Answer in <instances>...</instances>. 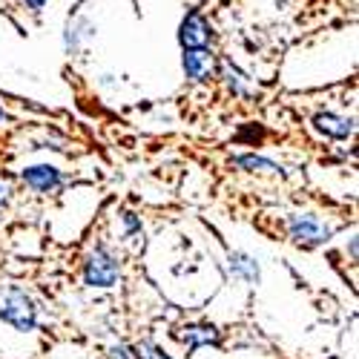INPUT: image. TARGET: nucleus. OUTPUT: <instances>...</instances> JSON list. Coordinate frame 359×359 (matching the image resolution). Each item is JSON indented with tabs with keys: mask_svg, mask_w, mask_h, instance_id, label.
<instances>
[{
	"mask_svg": "<svg viewBox=\"0 0 359 359\" xmlns=\"http://www.w3.org/2000/svg\"><path fill=\"white\" fill-rule=\"evenodd\" d=\"M12 201V184L6 182L4 175H0V207H6Z\"/></svg>",
	"mask_w": 359,
	"mask_h": 359,
	"instance_id": "4468645a",
	"label": "nucleus"
},
{
	"mask_svg": "<svg viewBox=\"0 0 359 359\" xmlns=\"http://www.w3.org/2000/svg\"><path fill=\"white\" fill-rule=\"evenodd\" d=\"M313 130L331 141H348L356 133V121L351 115H339V112H316L313 115Z\"/></svg>",
	"mask_w": 359,
	"mask_h": 359,
	"instance_id": "6e6552de",
	"label": "nucleus"
},
{
	"mask_svg": "<svg viewBox=\"0 0 359 359\" xmlns=\"http://www.w3.org/2000/svg\"><path fill=\"white\" fill-rule=\"evenodd\" d=\"M216 55L210 46H201V49H182V69H184V78L187 83L193 86H204L216 78Z\"/></svg>",
	"mask_w": 359,
	"mask_h": 359,
	"instance_id": "39448f33",
	"label": "nucleus"
},
{
	"mask_svg": "<svg viewBox=\"0 0 359 359\" xmlns=\"http://www.w3.org/2000/svg\"><path fill=\"white\" fill-rule=\"evenodd\" d=\"M133 351H135L138 359H172L156 339H141V342L133 345Z\"/></svg>",
	"mask_w": 359,
	"mask_h": 359,
	"instance_id": "f8f14e48",
	"label": "nucleus"
},
{
	"mask_svg": "<svg viewBox=\"0 0 359 359\" xmlns=\"http://www.w3.org/2000/svg\"><path fill=\"white\" fill-rule=\"evenodd\" d=\"M187 351H198V348H219L222 345V327L213 322H187L172 334Z\"/></svg>",
	"mask_w": 359,
	"mask_h": 359,
	"instance_id": "423d86ee",
	"label": "nucleus"
},
{
	"mask_svg": "<svg viewBox=\"0 0 359 359\" xmlns=\"http://www.w3.org/2000/svg\"><path fill=\"white\" fill-rule=\"evenodd\" d=\"M0 124H4V107H0Z\"/></svg>",
	"mask_w": 359,
	"mask_h": 359,
	"instance_id": "dca6fc26",
	"label": "nucleus"
},
{
	"mask_svg": "<svg viewBox=\"0 0 359 359\" xmlns=\"http://www.w3.org/2000/svg\"><path fill=\"white\" fill-rule=\"evenodd\" d=\"M121 227H124V236L127 238H144V224H141V219L133 213V210H124L121 213Z\"/></svg>",
	"mask_w": 359,
	"mask_h": 359,
	"instance_id": "ddd939ff",
	"label": "nucleus"
},
{
	"mask_svg": "<svg viewBox=\"0 0 359 359\" xmlns=\"http://www.w3.org/2000/svg\"><path fill=\"white\" fill-rule=\"evenodd\" d=\"M20 182L32 190V193H41V196H52L64 187V172L57 170L55 164H32L20 172Z\"/></svg>",
	"mask_w": 359,
	"mask_h": 359,
	"instance_id": "0eeeda50",
	"label": "nucleus"
},
{
	"mask_svg": "<svg viewBox=\"0 0 359 359\" xmlns=\"http://www.w3.org/2000/svg\"><path fill=\"white\" fill-rule=\"evenodd\" d=\"M227 267H230L233 279L245 282V285H259V279H262V267H259V259H253L250 253L233 250V253L227 256Z\"/></svg>",
	"mask_w": 359,
	"mask_h": 359,
	"instance_id": "9d476101",
	"label": "nucleus"
},
{
	"mask_svg": "<svg viewBox=\"0 0 359 359\" xmlns=\"http://www.w3.org/2000/svg\"><path fill=\"white\" fill-rule=\"evenodd\" d=\"M0 319L20 334H32L38 327V308L23 287L0 285Z\"/></svg>",
	"mask_w": 359,
	"mask_h": 359,
	"instance_id": "f257e3e1",
	"label": "nucleus"
},
{
	"mask_svg": "<svg viewBox=\"0 0 359 359\" xmlns=\"http://www.w3.org/2000/svg\"><path fill=\"white\" fill-rule=\"evenodd\" d=\"M285 233L290 236L293 245L305 248V250H313V248H322V245L331 242L334 224H327L316 213H290L285 219Z\"/></svg>",
	"mask_w": 359,
	"mask_h": 359,
	"instance_id": "7ed1b4c3",
	"label": "nucleus"
},
{
	"mask_svg": "<svg viewBox=\"0 0 359 359\" xmlns=\"http://www.w3.org/2000/svg\"><path fill=\"white\" fill-rule=\"evenodd\" d=\"M178 46L182 49L213 46V23L207 20L201 9H190L178 23Z\"/></svg>",
	"mask_w": 359,
	"mask_h": 359,
	"instance_id": "20e7f679",
	"label": "nucleus"
},
{
	"mask_svg": "<svg viewBox=\"0 0 359 359\" xmlns=\"http://www.w3.org/2000/svg\"><path fill=\"white\" fill-rule=\"evenodd\" d=\"M236 167H242L248 172H267V175H279L282 167L271 158H264V156H238L236 158Z\"/></svg>",
	"mask_w": 359,
	"mask_h": 359,
	"instance_id": "9b49d317",
	"label": "nucleus"
},
{
	"mask_svg": "<svg viewBox=\"0 0 359 359\" xmlns=\"http://www.w3.org/2000/svg\"><path fill=\"white\" fill-rule=\"evenodd\" d=\"M121 282V259L109 245H95L83 259V285L93 290H112Z\"/></svg>",
	"mask_w": 359,
	"mask_h": 359,
	"instance_id": "f03ea898",
	"label": "nucleus"
},
{
	"mask_svg": "<svg viewBox=\"0 0 359 359\" xmlns=\"http://www.w3.org/2000/svg\"><path fill=\"white\" fill-rule=\"evenodd\" d=\"M216 78H222V83H224V89L233 95V98H250L253 95V81L238 69L233 61H219V67H216Z\"/></svg>",
	"mask_w": 359,
	"mask_h": 359,
	"instance_id": "1a4fd4ad",
	"label": "nucleus"
},
{
	"mask_svg": "<svg viewBox=\"0 0 359 359\" xmlns=\"http://www.w3.org/2000/svg\"><path fill=\"white\" fill-rule=\"evenodd\" d=\"M46 4H49V0H23V6H26L29 12H41Z\"/></svg>",
	"mask_w": 359,
	"mask_h": 359,
	"instance_id": "2eb2a0df",
	"label": "nucleus"
}]
</instances>
